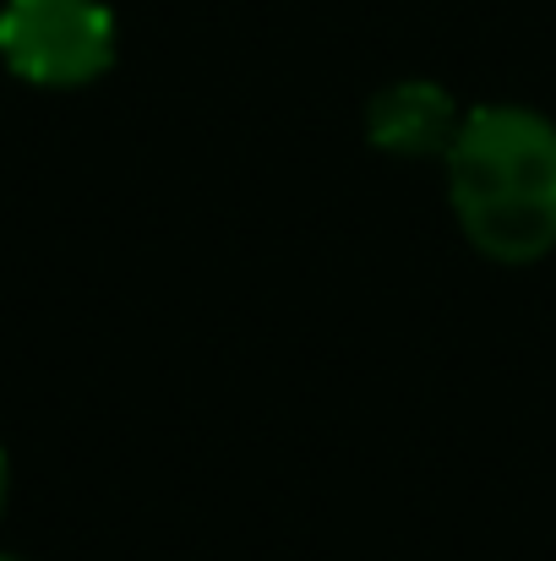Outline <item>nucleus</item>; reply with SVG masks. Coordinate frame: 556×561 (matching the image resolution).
<instances>
[{"label":"nucleus","mask_w":556,"mask_h":561,"mask_svg":"<svg viewBox=\"0 0 556 561\" xmlns=\"http://www.w3.org/2000/svg\"><path fill=\"white\" fill-rule=\"evenodd\" d=\"M442 164L453 218L486 262L530 267L556 251V121L524 104H480Z\"/></svg>","instance_id":"nucleus-1"},{"label":"nucleus","mask_w":556,"mask_h":561,"mask_svg":"<svg viewBox=\"0 0 556 561\" xmlns=\"http://www.w3.org/2000/svg\"><path fill=\"white\" fill-rule=\"evenodd\" d=\"M115 16L104 0H5L0 60L33 88H88L115 66Z\"/></svg>","instance_id":"nucleus-2"},{"label":"nucleus","mask_w":556,"mask_h":561,"mask_svg":"<svg viewBox=\"0 0 556 561\" xmlns=\"http://www.w3.org/2000/svg\"><path fill=\"white\" fill-rule=\"evenodd\" d=\"M458 126H464V115H458L453 93L425 77L382 88L366 110L371 148H382L393 159H447Z\"/></svg>","instance_id":"nucleus-3"},{"label":"nucleus","mask_w":556,"mask_h":561,"mask_svg":"<svg viewBox=\"0 0 556 561\" xmlns=\"http://www.w3.org/2000/svg\"><path fill=\"white\" fill-rule=\"evenodd\" d=\"M5 496H11V458H5V447H0V513H5Z\"/></svg>","instance_id":"nucleus-4"},{"label":"nucleus","mask_w":556,"mask_h":561,"mask_svg":"<svg viewBox=\"0 0 556 561\" xmlns=\"http://www.w3.org/2000/svg\"><path fill=\"white\" fill-rule=\"evenodd\" d=\"M0 561H16V557H5V551H0Z\"/></svg>","instance_id":"nucleus-5"}]
</instances>
